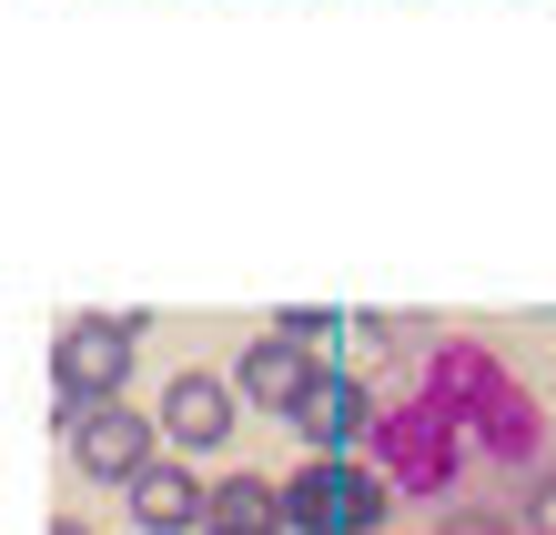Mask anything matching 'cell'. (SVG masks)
<instances>
[{
    "label": "cell",
    "instance_id": "cell-1",
    "mask_svg": "<svg viewBox=\"0 0 556 535\" xmlns=\"http://www.w3.org/2000/svg\"><path fill=\"white\" fill-rule=\"evenodd\" d=\"M61 455L102 485H132L142 464H162V415H132L122 394H91V405H61Z\"/></svg>",
    "mask_w": 556,
    "mask_h": 535
},
{
    "label": "cell",
    "instance_id": "cell-2",
    "mask_svg": "<svg viewBox=\"0 0 556 535\" xmlns=\"http://www.w3.org/2000/svg\"><path fill=\"white\" fill-rule=\"evenodd\" d=\"M132 344H142V314H72L51 333V394H61V405L122 394V384H132Z\"/></svg>",
    "mask_w": 556,
    "mask_h": 535
},
{
    "label": "cell",
    "instance_id": "cell-3",
    "mask_svg": "<svg viewBox=\"0 0 556 535\" xmlns=\"http://www.w3.org/2000/svg\"><path fill=\"white\" fill-rule=\"evenodd\" d=\"M233 384H243V405H264V415H304V394L324 384V364L304 354V333L293 323H274V333H253V344L233 354Z\"/></svg>",
    "mask_w": 556,
    "mask_h": 535
},
{
    "label": "cell",
    "instance_id": "cell-4",
    "mask_svg": "<svg viewBox=\"0 0 556 535\" xmlns=\"http://www.w3.org/2000/svg\"><path fill=\"white\" fill-rule=\"evenodd\" d=\"M455 434H466V424H455L435 394H425V405H395V415H384V434H375V464H384L395 485H445V475H455Z\"/></svg>",
    "mask_w": 556,
    "mask_h": 535
},
{
    "label": "cell",
    "instance_id": "cell-5",
    "mask_svg": "<svg viewBox=\"0 0 556 535\" xmlns=\"http://www.w3.org/2000/svg\"><path fill=\"white\" fill-rule=\"evenodd\" d=\"M233 415H243L233 374H173L162 384V445L173 455H223L233 445Z\"/></svg>",
    "mask_w": 556,
    "mask_h": 535
},
{
    "label": "cell",
    "instance_id": "cell-6",
    "mask_svg": "<svg viewBox=\"0 0 556 535\" xmlns=\"http://www.w3.org/2000/svg\"><path fill=\"white\" fill-rule=\"evenodd\" d=\"M293 434H304L314 455H354V445H375V434H384V405H375V384H354L344 364H324V384L304 394Z\"/></svg>",
    "mask_w": 556,
    "mask_h": 535
},
{
    "label": "cell",
    "instance_id": "cell-7",
    "mask_svg": "<svg viewBox=\"0 0 556 535\" xmlns=\"http://www.w3.org/2000/svg\"><path fill=\"white\" fill-rule=\"evenodd\" d=\"M354 485H365L354 455L293 464V475H283V535H354Z\"/></svg>",
    "mask_w": 556,
    "mask_h": 535
},
{
    "label": "cell",
    "instance_id": "cell-8",
    "mask_svg": "<svg viewBox=\"0 0 556 535\" xmlns=\"http://www.w3.org/2000/svg\"><path fill=\"white\" fill-rule=\"evenodd\" d=\"M122 506H132V525H142V535H192V525L213 515V485H192V464L162 455V464H142V475L122 485Z\"/></svg>",
    "mask_w": 556,
    "mask_h": 535
},
{
    "label": "cell",
    "instance_id": "cell-9",
    "mask_svg": "<svg viewBox=\"0 0 556 535\" xmlns=\"http://www.w3.org/2000/svg\"><path fill=\"white\" fill-rule=\"evenodd\" d=\"M466 434H476L485 455H506V464H527V455L546 445V415H536V394H527V384H496V394H485V405L466 415Z\"/></svg>",
    "mask_w": 556,
    "mask_h": 535
},
{
    "label": "cell",
    "instance_id": "cell-10",
    "mask_svg": "<svg viewBox=\"0 0 556 535\" xmlns=\"http://www.w3.org/2000/svg\"><path fill=\"white\" fill-rule=\"evenodd\" d=\"M203 525H283V485L274 475H223Z\"/></svg>",
    "mask_w": 556,
    "mask_h": 535
},
{
    "label": "cell",
    "instance_id": "cell-11",
    "mask_svg": "<svg viewBox=\"0 0 556 535\" xmlns=\"http://www.w3.org/2000/svg\"><path fill=\"white\" fill-rule=\"evenodd\" d=\"M527 525H536V535H556V475H546V485L527 495Z\"/></svg>",
    "mask_w": 556,
    "mask_h": 535
},
{
    "label": "cell",
    "instance_id": "cell-12",
    "mask_svg": "<svg viewBox=\"0 0 556 535\" xmlns=\"http://www.w3.org/2000/svg\"><path fill=\"white\" fill-rule=\"evenodd\" d=\"M203 535H283V525H203Z\"/></svg>",
    "mask_w": 556,
    "mask_h": 535
},
{
    "label": "cell",
    "instance_id": "cell-13",
    "mask_svg": "<svg viewBox=\"0 0 556 535\" xmlns=\"http://www.w3.org/2000/svg\"><path fill=\"white\" fill-rule=\"evenodd\" d=\"M51 535H91V525H81V515H61V525H51Z\"/></svg>",
    "mask_w": 556,
    "mask_h": 535
}]
</instances>
